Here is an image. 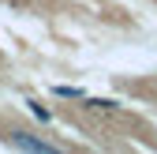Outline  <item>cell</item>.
<instances>
[{"instance_id":"6da1fadb","label":"cell","mask_w":157,"mask_h":154,"mask_svg":"<svg viewBox=\"0 0 157 154\" xmlns=\"http://www.w3.org/2000/svg\"><path fill=\"white\" fill-rule=\"evenodd\" d=\"M11 143H15V147H26V150H56L52 143H41V139H30L26 132H11Z\"/></svg>"}]
</instances>
